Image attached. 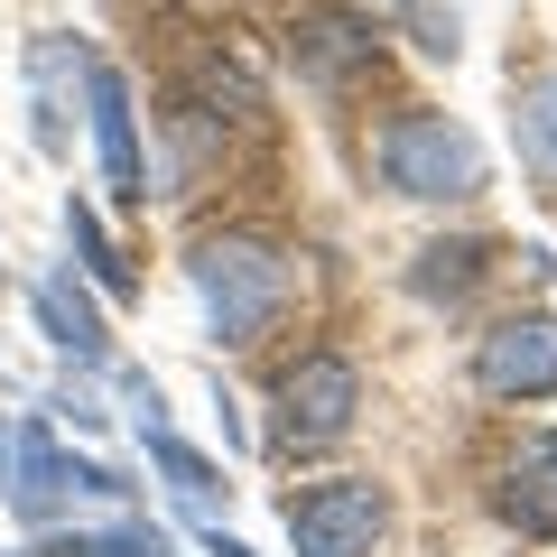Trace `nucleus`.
Returning a JSON list of instances; mask_svg holds the SVG:
<instances>
[{
	"label": "nucleus",
	"instance_id": "14",
	"mask_svg": "<svg viewBox=\"0 0 557 557\" xmlns=\"http://www.w3.org/2000/svg\"><path fill=\"white\" fill-rule=\"evenodd\" d=\"M149 465L168 474V493H177V502H214L223 493V465H205L196 446H177L168 428H149Z\"/></svg>",
	"mask_w": 557,
	"mask_h": 557
},
{
	"label": "nucleus",
	"instance_id": "13",
	"mask_svg": "<svg viewBox=\"0 0 557 557\" xmlns=\"http://www.w3.org/2000/svg\"><path fill=\"white\" fill-rule=\"evenodd\" d=\"M38 317H47V335H57L65 354H84V362L102 354V317L75 298V288H65V278H47V288H38Z\"/></svg>",
	"mask_w": 557,
	"mask_h": 557
},
{
	"label": "nucleus",
	"instance_id": "2",
	"mask_svg": "<svg viewBox=\"0 0 557 557\" xmlns=\"http://www.w3.org/2000/svg\"><path fill=\"white\" fill-rule=\"evenodd\" d=\"M381 186L391 196H418V205H456V196H483V139L446 112H399L381 131Z\"/></svg>",
	"mask_w": 557,
	"mask_h": 557
},
{
	"label": "nucleus",
	"instance_id": "12",
	"mask_svg": "<svg viewBox=\"0 0 557 557\" xmlns=\"http://www.w3.org/2000/svg\"><path fill=\"white\" fill-rule=\"evenodd\" d=\"M65 233H75V260H84V270H94L102 288H112V298H131V260L112 251V233H102V214H94L84 196L65 205Z\"/></svg>",
	"mask_w": 557,
	"mask_h": 557
},
{
	"label": "nucleus",
	"instance_id": "6",
	"mask_svg": "<svg viewBox=\"0 0 557 557\" xmlns=\"http://www.w3.org/2000/svg\"><path fill=\"white\" fill-rule=\"evenodd\" d=\"M288 57H298L307 84H354L381 65V28L362 20V10H298V28H288Z\"/></svg>",
	"mask_w": 557,
	"mask_h": 557
},
{
	"label": "nucleus",
	"instance_id": "8",
	"mask_svg": "<svg viewBox=\"0 0 557 557\" xmlns=\"http://www.w3.org/2000/svg\"><path fill=\"white\" fill-rule=\"evenodd\" d=\"M10 465H20V511H57L65 493H112V474L75 465L47 428H10Z\"/></svg>",
	"mask_w": 557,
	"mask_h": 557
},
{
	"label": "nucleus",
	"instance_id": "15",
	"mask_svg": "<svg viewBox=\"0 0 557 557\" xmlns=\"http://www.w3.org/2000/svg\"><path fill=\"white\" fill-rule=\"evenodd\" d=\"M483 270V242H437V251H418V298H465Z\"/></svg>",
	"mask_w": 557,
	"mask_h": 557
},
{
	"label": "nucleus",
	"instance_id": "1",
	"mask_svg": "<svg viewBox=\"0 0 557 557\" xmlns=\"http://www.w3.org/2000/svg\"><path fill=\"white\" fill-rule=\"evenodd\" d=\"M186 278H196V307H205V325H214L223 344H260L278 325V307H288V260L270 251V242H251V233H214V242H196V260H186Z\"/></svg>",
	"mask_w": 557,
	"mask_h": 557
},
{
	"label": "nucleus",
	"instance_id": "11",
	"mask_svg": "<svg viewBox=\"0 0 557 557\" xmlns=\"http://www.w3.org/2000/svg\"><path fill=\"white\" fill-rule=\"evenodd\" d=\"M511 139H520V168H530L539 186H557V65L520 84V102H511Z\"/></svg>",
	"mask_w": 557,
	"mask_h": 557
},
{
	"label": "nucleus",
	"instance_id": "10",
	"mask_svg": "<svg viewBox=\"0 0 557 557\" xmlns=\"http://www.w3.org/2000/svg\"><path fill=\"white\" fill-rule=\"evenodd\" d=\"M502 520H511L520 539H557V437L520 446L511 474H502Z\"/></svg>",
	"mask_w": 557,
	"mask_h": 557
},
{
	"label": "nucleus",
	"instance_id": "9",
	"mask_svg": "<svg viewBox=\"0 0 557 557\" xmlns=\"http://www.w3.org/2000/svg\"><path fill=\"white\" fill-rule=\"evenodd\" d=\"M84 47L75 38H38L28 47V102H38V149H57L65 159V139H75V84H84Z\"/></svg>",
	"mask_w": 557,
	"mask_h": 557
},
{
	"label": "nucleus",
	"instance_id": "4",
	"mask_svg": "<svg viewBox=\"0 0 557 557\" xmlns=\"http://www.w3.org/2000/svg\"><path fill=\"white\" fill-rule=\"evenodd\" d=\"M381 530H391L381 483H317L307 502H288V539H298V557H372Z\"/></svg>",
	"mask_w": 557,
	"mask_h": 557
},
{
	"label": "nucleus",
	"instance_id": "7",
	"mask_svg": "<svg viewBox=\"0 0 557 557\" xmlns=\"http://www.w3.org/2000/svg\"><path fill=\"white\" fill-rule=\"evenodd\" d=\"M84 94H94V149H102V186L139 205V196H149V168H139V112H131V84H121L112 65L94 57Z\"/></svg>",
	"mask_w": 557,
	"mask_h": 557
},
{
	"label": "nucleus",
	"instance_id": "16",
	"mask_svg": "<svg viewBox=\"0 0 557 557\" xmlns=\"http://www.w3.org/2000/svg\"><path fill=\"white\" fill-rule=\"evenodd\" d=\"M57 557H168V539L149 530V520H121V530H94V539H75V548H57Z\"/></svg>",
	"mask_w": 557,
	"mask_h": 557
},
{
	"label": "nucleus",
	"instance_id": "3",
	"mask_svg": "<svg viewBox=\"0 0 557 557\" xmlns=\"http://www.w3.org/2000/svg\"><path fill=\"white\" fill-rule=\"evenodd\" d=\"M362 409V372L344 354H307L278 372V437L288 446H335Z\"/></svg>",
	"mask_w": 557,
	"mask_h": 557
},
{
	"label": "nucleus",
	"instance_id": "5",
	"mask_svg": "<svg viewBox=\"0 0 557 557\" xmlns=\"http://www.w3.org/2000/svg\"><path fill=\"white\" fill-rule=\"evenodd\" d=\"M474 381L493 399H548L557 391V325L548 317H502L474 344Z\"/></svg>",
	"mask_w": 557,
	"mask_h": 557
}]
</instances>
